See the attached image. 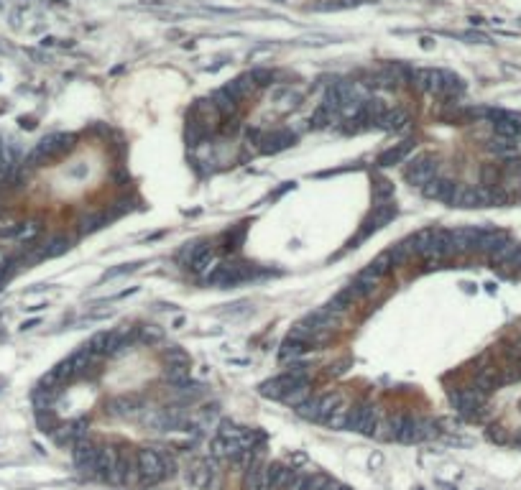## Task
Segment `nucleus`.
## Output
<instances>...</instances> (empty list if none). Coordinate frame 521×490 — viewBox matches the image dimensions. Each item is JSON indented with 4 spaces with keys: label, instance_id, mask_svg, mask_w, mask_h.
Listing matches in <instances>:
<instances>
[{
    "label": "nucleus",
    "instance_id": "f257e3e1",
    "mask_svg": "<svg viewBox=\"0 0 521 490\" xmlns=\"http://www.w3.org/2000/svg\"><path fill=\"white\" fill-rule=\"evenodd\" d=\"M72 141H75V135H69V133L46 135V138H41V141L36 144L34 151L28 153L26 164H28V166H41V164H46L49 159H54V156H61L64 151H69V148H72Z\"/></svg>",
    "mask_w": 521,
    "mask_h": 490
},
{
    "label": "nucleus",
    "instance_id": "f03ea898",
    "mask_svg": "<svg viewBox=\"0 0 521 490\" xmlns=\"http://www.w3.org/2000/svg\"><path fill=\"white\" fill-rule=\"evenodd\" d=\"M381 422H383L381 406H355V409H350V429L361 431L366 437H376Z\"/></svg>",
    "mask_w": 521,
    "mask_h": 490
},
{
    "label": "nucleus",
    "instance_id": "7ed1b4c3",
    "mask_svg": "<svg viewBox=\"0 0 521 490\" xmlns=\"http://www.w3.org/2000/svg\"><path fill=\"white\" fill-rule=\"evenodd\" d=\"M72 447H75V449H72V460H75L77 473L82 475V478H95V460H97L100 447H97L90 437L77 440Z\"/></svg>",
    "mask_w": 521,
    "mask_h": 490
},
{
    "label": "nucleus",
    "instance_id": "20e7f679",
    "mask_svg": "<svg viewBox=\"0 0 521 490\" xmlns=\"http://www.w3.org/2000/svg\"><path fill=\"white\" fill-rule=\"evenodd\" d=\"M135 460H138V470H141L143 485H151V482L164 480V455H161V449L156 452V449L146 447L138 452Z\"/></svg>",
    "mask_w": 521,
    "mask_h": 490
},
{
    "label": "nucleus",
    "instance_id": "39448f33",
    "mask_svg": "<svg viewBox=\"0 0 521 490\" xmlns=\"http://www.w3.org/2000/svg\"><path fill=\"white\" fill-rule=\"evenodd\" d=\"M483 404H486V393H480L478 389H460L453 393V406L468 419H475Z\"/></svg>",
    "mask_w": 521,
    "mask_h": 490
},
{
    "label": "nucleus",
    "instance_id": "423d86ee",
    "mask_svg": "<svg viewBox=\"0 0 521 490\" xmlns=\"http://www.w3.org/2000/svg\"><path fill=\"white\" fill-rule=\"evenodd\" d=\"M253 271L243 263H220L218 271L212 273V284L215 286H233V284H240V281L251 279Z\"/></svg>",
    "mask_w": 521,
    "mask_h": 490
},
{
    "label": "nucleus",
    "instance_id": "0eeeda50",
    "mask_svg": "<svg viewBox=\"0 0 521 490\" xmlns=\"http://www.w3.org/2000/svg\"><path fill=\"white\" fill-rule=\"evenodd\" d=\"M435 177H437V164H435L432 156H421V159L412 161L409 169H406V179H409L414 186L429 184Z\"/></svg>",
    "mask_w": 521,
    "mask_h": 490
},
{
    "label": "nucleus",
    "instance_id": "6e6552de",
    "mask_svg": "<svg viewBox=\"0 0 521 490\" xmlns=\"http://www.w3.org/2000/svg\"><path fill=\"white\" fill-rule=\"evenodd\" d=\"M256 144H258L260 153H276L294 144V133H289V130H284V133L281 130H276V133H256Z\"/></svg>",
    "mask_w": 521,
    "mask_h": 490
},
{
    "label": "nucleus",
    "instance_id": "1a4fd4ad",
    "mask_svg": "<svg viewBox=\"0 0 521 490\" xmlns=\"http://www.w3.org/2000/svg\"><path fill=\"white\" fill-rule=\"evenodd\" d=\"M120 335L118 332H97L90 342H87V347L93 350L95 355L97 357H105V355H113V353H118V347H120Z\"/></svg>",
    "mask_w": 521,
    "mask_h": 490
},
{
    "label": "nucleus",
    "instance_id": "9d476101",
    "mask_svg": "<svg viewBox=\"0 0 521 490\" xmlns=\"http://www.w3.org/2000/svg\"><path fill=\"white\" fill-rule=\"evenodd\" d=\"M118 457L120 452L115 447H110V444L100 447L97 460H95V478L97 480H108L110 475H113V470H115V465H118Z\"/></svg>",
    "mask_w": 521,
    "mask_h": 490
},
{
    "label": "nucleus",
    "instance_id": "9b49d317",
    "mask_svg": "<svg viewBox=\"0 0 521 490\" xmlns=\"http://www.w3.org/2000/svg\"><path fill=\"white\" fill-rule=\"evenodd\" d=\"M225 90L233 95L238 102H243V100H248L256 90H258V82L253 79V75H243V77H236L233 82H227Z\"/></svg>",
    "mask_w": 521,
    "mask_h": 490
},
{
    "label": "nucleus",
    "instance_id": "f8f14e48",
    "mask_svg": "<svg viewBox=\"0 0 521 490\" xmlns=\"http://www.w3.org/2000/svg\"><path fill=\"white\" fill-rule=\"evenodd\" d=\"M212 108L222 115V118H233L238 112V108H240V102L233 97V95L227 92L225 87H220V90H215L212 92Z\"/></svg>",
    "mask_w": 521,
    "mask_h": 490
},
{
    "label": "nucleus",
    "instance_id": "ddd939ff",
    "mask_svg": "<svg viewBox=\"0 0 521 490\" xmlns=\"http://www.w3.org/2000/svg\"><path fill=\"white\" fill-rule=\"evenodd\" d=\"M381 281H383V276H381L379 271L373 268V266H368V268H363L358 276H355V286L361 288V294L363 296H370V294H376L381 286Z\"/></svg>",
    "mask_w": 521,
    "mask_h": 490
},
{
    "label": "nucleus",
    "instance_id": "4468645a",
    "mask_svg": "<svg viewBox=\"0 0 521 490\" xmlns=\"http://www.w3.org/2000/svg\"><path fill=\"white\" fill-rule=\"evenodd\" d=\"M501 380H504V375L498 373V368H480V371L475 373V378H473V389H478L480 393L488 396Z\"/></svg>",
    "mask_w": 521,
    "mask_h": 490
},
{
    "label": "nucleus",
    "instance_id": "2eb2a0df",
    "mask_svg": "<svg viewBox=\"0 0 521 490\" xmlns=\"http://www.w3.org/2000/svg\"><path fill=\"white\" fill-rule=\"evenodd\" d=\"M381 130H388V133H401V130H406L409 128V115L404 110H388L383 118L379 120Z\"/></svg>",
    "mask_w": 521,
    "mask_h": 490
},
{
    "label": "nucleus",
    "instance_id": "dca6fc26",
    "mask_svg": "<svg viewBox=\"0 0 521 490\" xmlns=\"http://www.w3.org/2000/svg\"><path fill=\"white\" fill-rule=\"evenodd\" d=\"M69 360H72V365H75V375H84V373L93 371L95 365H97V360H100V357L95 355L93 350L84 345V347H79V350H77V353H75L72 357H69Z\"/></svg>",
    "mask_w": 521,
    "mask_h": 490
},
{
    "label": "nucleus",
    "instance_id": "f3484780",
    "mask_svg": "<svg viewBox=\"0 0 521 490\" xmlns=\"http://www.w3.org/2000/svg\"><path fill=\"white\" fill-rule=\"evenodd\" d=\"M412 148H414V141H404V144L391 146L388 151L381 153L379 164H381V166H396V164H401V161L412 153Z\"/></svg>",
    "mask_w": 521,
    "mask_h": 490
},
{
    "label": "nucleus",
    "instance_id": "a211bd4d",
    "mask_svg": "<svg viewBox=\"0 0 521 490\" xmlns=\"http://www.w3.org/2000/svg\"><path fill=\"white\" fill-rule=\"evenodd\" d=\"M294 473L296 470H292V467H286V465H271L269 467L271 490H286L289 482H292V478H294Z\"/></svg>",
    "mask_w": 521,
    "mask_h": 490
},
{
    "label": "nucleus",
    "instance_id": "6ab92c4d",
    "mask_svg": "<svg viewBox=\"0 0 521 490\" xmlns=\"http://www.w3.org/2000/svg\"><path fill=\"white\" fill-rule=\"evenodd\" d=\"M320 398L322 396H314L312 393L310 398H304L302 404L299 406H294V411L302 419H307V422H322V411H320Z\"/></svg>",
    "mask_w": 521,
    "mask_h": 490
},
{
    "label": "nucleus",
    "instance_id": "aec40b11",
    "mask_svg": "<svg viewBox=\"0 0 521 490\" xmlns=\"http://www.w3.org/2000/svg\"><path fill=\"white\" fill-rule=\"evenodd\" d=\"M69 248V240L67 237H51V240H46L44 245H39V251H34V258H51V255H59L64 253Z\"/></svg>",
    "mask_w": 521,
    "mask_h": 490
},
{
    "label": "nucleus",
    "instance_id": "412c9836",
    "mask_svg": "<svg viewBox=\"0 0 521 490\" xmlns=\"http://www.w3.org/2000/svg\"><path fill=\"white\" fill-rule=\"evenodd\" d=\"M322 422L328 424L330 429H337V431H340V429H350V409H348V404L343 401V404L337 406L332 414L325 416Z\"/></svg>",
    "mask_w": 521,
    "mask_h": 490
},
{
    "label": "nucleus",
    "instance_id": "4be33fe9",
    "mask_svg": "<svg viewBox=\"0 0 521 490\" xmlns=\"http://www.w3.org/2000/svg\"><path fill=\"white\" fill-rule=\"evenodd\" d=\"M212 473H215V470H210V465H207V462H200V465L192 467V473H189V480H192L194 488L205 490V488H210Z\"/></svg>",
    "mask_w": 521,
    "mask_h": 490
},
{
    "label": "nucleus",
    "instance_id": "5701e85b",
    "mask_svg": "<svg viewBox=\"0 0 521 490\" xmlns=\"http://www.w3.org/2000/svg\"><path fill=\"white\" fill-rule=\"evenodd\" d=\"M41 233V222L39 220H31V222H21L18 225V230H16V240L18 243H28V240H34L36 235Z\"/></svg>",
    "mask_w": 521,
    "mask_h": 490
},
{
    "label": "nucleus",
    "instance_id": "b1692460",
    "mask_svg": "<svg viewBox=\"0 0 521 490\" xmlns=\"http://www.w3.org/2000/svg\"><path fill=\"white\" fill-rule=\"evenodd\" d=\"M51 373H54V378L59 380V386H64V383H69V380L75 378V365H72V360H64V363H59Z\"/></svg>",
    "mask_w": 521,
    "mask_h": 490
},
{
    "label": "nucleus",
    "instance_id": "393cba45",
    "mask_svg": "<svg viewBox=\"0 0 521 490\" xmlns=\"http://www.w3.org/2000/svg\"><path fill=\"white\" fill-rule=\"evenodd\" d=\"M312 396V389H310V383L307 386H302V389H296V391H292L289 396L284 398V404H292V406H299L304 401V398H310Z\"/></svg>",
    "mask_w": 521,
    "mask_h": 490
},
{
    "label": "nucleus",
    "instance_id": "a878e982",
    "mask_svg": "<svg viewBox=\"0 0 521 490\" xmlns=\"http://www.w3.org/2000/svg\"><path fill=\"white\" fill-rule=\"evenodd\" d=\"M307 480H310V475H304V473H299V470H296L294 478H292V482H289V488H286V490H304V488H307Z\"/></svg>",
    "mask_w": 521,
    "mask_h": 490
},
{
    "label": "nucleus",
    "instance_id": "bb28decb",
    "mask_svg": "<svg viewBox=\"0 0 521 490\" xmlns=\"http://www.w3.org/2000/svg\"><path fill=\"white\" fill-rule=\"evenodd\" d=\"M328 480H330L328 475H310V480H307V488L304 490H322V485H325Z\"/></svg>",
    "mask_w": 521,
    "mask_h": 490
},
{
    "label": "nucleus",
    "instance_id": "cd10ccee",
    "mask_svg": "<svg viewBox=\"0 0 521 490\" xmlns=\"http://www.w3.org/2000/svg\"><path fill=\"white\" fill-rule=\"evenodd\" d=\"M10 271H13V263H10V261L0 263V286H3V284H6V281H8Z\"/></svg>",
    "mask_w": 521,
    "mask_h": 490
},
{
    "label": "nucleus",
    "instance_id": "c85d7f7f",
    "mask_svg": "<svg viewBox=\"0 0 521 490\" xmlns=\"http://www.w3.org/2000/svg\"><path fill=\"white\" fill-rule=\"evenodd\" d=\"M488 437L493 442H506V434L501 431V427H491V431H488Z\"/></svg>",
    "mask_w": 521,
    "mask_h": 490
},
{
    "label": "nucleus",
    "instance_id": "c756f323",
    "mask_svg": "<svg viewBox=\"0 0 521 490\" xmlns=\"http://www.w3.org/2000/svg\"><path fill=\"white\" fill-rule=\"evenodd\" d=\"M340 485H343V482H337V480H332V478H330V480L322 485V490H340Z\"/></svg>",
    "mask_w": 521,
    "mask_h": 490
}]
</instances>
